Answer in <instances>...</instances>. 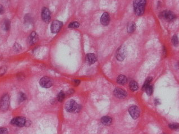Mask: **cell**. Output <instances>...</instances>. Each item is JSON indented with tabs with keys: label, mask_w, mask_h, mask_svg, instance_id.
Here are the masks:
<instances>
[{
	"label": "cell",
	"mask_w": 179,
	"mask_h": 134,
	"mask_svg": "<svg viewBox=\"0 0 179 134\" xmlns=\"http://www.w3.org/2000/svg\"><path fill=\"white\" fill-rule=\"evenodd\" d=\"M146 2V1H145V0H140V1H134V10L136 15L141 16L144 14Z\"/></svg>",
	"instance_id": "obj_1"
},
{
	"label": "cell",
	"mask_w": 179,
	"mask_h": 134,
	"mask_svg": "<svg viewBox=\"0 0 179 134\" xmlns=\"http://www.w3.org/2000/svg\"><path fill=\"white\" fill-rule=\"evenodd\" d=\"M65 109L69 112H79L81 108V105L78 104L74 100L68 101L65 104Z\"/></svg>",
	"instance_id": "obj_2"
},
{
	"label": "cell",
	"mask_w": 179,
	"mask_h": 134,
	"mask_svg": "<svg viewBox=\"0 0 179 134\" xmlns=\"http://www.w3.org/2000/svg\"><path fill=\"white\" fill-rule=\"evenodd\" d=\"M10 103L9 95L7 94H4L0 99V110L3 112L7 111L10 107Z\"/></svg>",
	"instance_id": "obj_3"
},
{
	"label": "cell",
	"mask_w": 179,
	"mask_h": 134,
	"mask_svg": "<svg viewBox=\"0 0 179 134\" xmlns=\"http://www.w3.org/2000/svg\"><path fill=\"white\" fill-rule=\"evenodd\" d=\"M26 121V119L23 117H16L11 120L10 124L15 126L22 127L25 126Z\"/></svg>",
	"instance_id": "obj_4"
},
{
	"label": "cell",
	"mask_w": 179,
	"mask_h": 134,
	"mask_svg": "<svg viewBox=\"0 0 179 134\" xmlns=\"http://www.w3.org/2000/svg\"><path fill=\"white\" fill-rule=\"evenodd\" d=\"M160 17L162 19L167 20V21H173L176 19V15L174 14L173 13L170 11H164L161 13L160 15Z\"/></svg>",
	"instance_id": "obj_5"
},
{
	"label": "cell",
	"mask_w": 179,
	"mask_h": 134,
	"mask_svg": "<svg viewBox=\"0 0 179 134\" xmlns=\"http://www.w3.org/2000/svg\"><path fill=\"white\" fill-rule=\"evenodd\" d=\"M63 26L62 22L59 20H54L51 25V31L52 33H59Z\"/></svg>",
	"instance_id": "obj_6"
},
{
	"label": "cell",
	"mask_w": 179,
	"mask_h": 134,
	"mask_svg": "<svg viewBox=\"0 0 179 134\" xmlns=\"http://www.w3.org/2000/svg\"><path fill=\"white\" fill-rule=\"evenodd\" d=\"M39 84L40 86L43 88H49L52 86L54 82H53L52 79L50 78L47 76H44L40 79L39 81Z\"/></svg>",
	"instance_id": "obj_7"
},
{
	"label": "cell",
	"mask_w": 179,
	"mask_h": 134,
	"mask_svg": "<svg viewBox=\"0 0 179 134\" xmlns=\"http://www.w3.org/2000/svg\"><path fill=\"white\" fill-rule=\"evenodd\" d=\"M41 17L42 20L43 21L48 23L50 22L51 19V12L49 10V9L47 7H43L41 13Z\"/></svg>",
	"instance_id": "obj_8"
},
{
	"label": "cell",
	"mask_w": 179,
	"mask_h": 134,
	"mask_svg": "<svg viewBox=\"0 0 179 134\" xmlns=\"http://www.w3.org/2000/svg\"><path fill=\"white\" fill-rule=\"evenodd\" d=\"M127 55V51L124 46H121L120 47L116 52V58L120 61H122L125 59V57Z\"/></svg>",
	"instance_id": "obj_9"
},
{
	"label": "cell",
	"mask_w": 179,
	"mask_h": 134,
	"mask_svg": "<svg viewBox=\"0 0 179 134\" xmlns=\"http://www.w3.org/2000/svg\"><path fill=\"white\" fill-rule=\"evenodd\" d=\"M129 112L130 116L134 120L137 119L139 117L140 113L139 108L137 106H135V105H133V106H131L129 108Z\"/></svg>",
	"instance_id": "obj_10"
},
{
	"label": "cell",
	"mask_w": 179,
	"mask_h": 134,
	"mask_svg": "<svg viewBox=\"0 0 179 134\" xmlns=\"http://www.w3.org/2000/svg\"><path fill=\"white\" fill-rule=\"evenodd\" d=\"M113 94L116 98L119 99H124L127 96V92L124 90V89L120 88H116L114 90Z\"/></svg>",
	"instance_id": "obj_11"
},
{
	"label": "cell",
	"mask_w": 179,
	"mask_h": 134,
	"mask_svg": "<svg viewBox=\"0 0 179 134\" xmlns=\"http://www.w3.org/2000/svg\"><path fill=\"white\" fill-rule=\"evenodd\" d=\"M38 35L35 31H33L28 38V43L29 45H33L38 42Z\"/></svg>",
	"instance_id": "obj_12"
},
{
	"label": "cell",
	"mask_w": 179,
	"mask_h": 134,
	"mask_svg": "<svg viewBox=\"0 0 179 134\" xmlns=\"http://www.w3.org/2000/svg\"><path fill=\"white\" fill-rule=\"evenodd\" d=\"M97 60L96 56L92 53H89L85 57V62L88 65H92Z\"/></svg>",
	"instance_id": "obj_13"
},
{
	"label": "cell",
	"mask_w": 179,
	"mask_h": 134,
	"mask_svg": "<svg viewBox=\"0 0 179 134\" xmlns=\"http://www.w3.org/2000/svg\"><path fill=\"white\" fill-rule=\"evenodd\" d=\"M109 22H110V17L108 13L105 12L104 13L101 18V23L102 25L104 26L108 25Z\"/></svg>",
	"instance_id": "obj_14"
},
{
	"label": "cell",
	"mask_w": 179,
	"mask_h": 134,
	"mask_svg": "<svg viewBox=\"0 0 179 134\" xmlns=\"http://www.w3.org/2000/svg\"><path fill=\"white\" fill-rule=\"evenodd\" d=\"M112 120L111 118L110 117L107 116H104L101 119L102 124L104 125H105V126L110 125L112 123Z\"/></svg>",
	"instance_id": "obj_15"
},
{
	"label": "cell",
	"mask_w": 179,
	"mask_h": 134,
	"mask_svg": "<svg viewBox=\"0 0 179 134\" xmlns=\"http://www.w3.org/2000/svg\"><path fill=\"white\" fill-rule=\"evenodd\" d=\"M136 29V24L133 22H130L127 26V30L129 33H132Z\"/></svg>",
	"instance_id": "obj_16"
},
{
	"label": "cell",
	"mask_w": 179,
	"mask_h": 134,
	"mask_svg": "<svg viewBox=\"0 0 179 134\" xmlns=\"http://www.w3.org/2000/svg\"><path fill=\"white\" fill-rule=\"evenodd\" d=\"M128 79L127 78V77L124 75H119L117 79V83H119L121 85H124L127 83Z\"/></svg>",
	"instance_id": "obj_17"
},
{
	"label": "cell",
	"mask_w": 179,
	"mask_h": 134,
	"mask_svg": "<svg viewBox=\"0 0 179 134\" xmlns=\"http://www.w3.org/2000/svg\"><path fill=\"white\" fill-rule=\"evenodd\" d=\"M10 25L11 23L10 20L8 19H6L4 20L2 23V29L5 31H8L10 29Z\"/></svg>",
	"instance_id": "obj_18"
},
{
	"label": "cell",
	"mask_w": 179,
	"mask_h": 134,
	"mask_svg": "<svg viewBox=\"0 0 179 134\" xmlns=\"http://www.w3.org/2000/svg\"><path fill=\"white\" fill-rule=\"evenodd\" d=\"M129 88L132 92H135L138 90V83L135 82V81H131V82L129 84Z\"/></svg>",
	"instance_id": "obj_19"
},
{
	"label": "cell",
	"mask_w": 179,
	"mask_h": 134,
	"mask_svg": "<svg viewBox=\"0 0 179 134\" xmlns=\"http://www.w3.org/2000/svg\"><path fill=\"white\" fill-rule=\"evenodd\" d=\"M27 99L26 95L23 93H20L18 96V101L19 103H22L23 101H25Z\"/></svg>",
	"instance_id": "obj_20"
},
{
	"label": "cell",
	"mask_w": 179,
	"mask_h": 134,
	"mask_svg": "<svg viewBox=\"0 0 179 134\" xmlns=\"http://www.w3.org/2000/svg\"><path fill=\"white\" fill-rule=\"evenodd\" d=\"M145 90L146 93V94H147L148 95H152V94L153 93V88L152 86L151 85H149L148 86L146 87L145 89Z\"/></svg>",
	"instance_id": "obj_21"
},
{
	"label": "cell",
	"mask_w": 179,
	"mask_h": 134,
	"mask_svg": "<svg viewBox=\"0 0 179 134\" xmlns=\"http://www.w3.org/2000/svg\"><path fill=\"white\" fill-rule=\"evenodd\" d=\"M65 94L64 92L63 91H61L57 95V99L59 101H60V102H62L65 98Z\"/></svg>",
	"instance_id": "obj_22"
},
{
	"label": "cell",
	"mask_w": 179,
	"mask_h": 134,
	"mask_svg": "<svg viewBox=\"0 0 179 134\" xmlns=\"http://www.w3.org/2000/svg\"><path fill=\"white\" fill-rule=\"evenodd\" d=\"M152 78H148L147 79L145 80V82L143 85V87H142V90H145V88L147 87L148 85H150V82H152Z\"/></svg>",
	"instance_id": "obj_23"
},
{
	"label": "cell",
	"mask_w": 179,
	"mask_h": 134,
	"mask_svg": "<svg viewBox=\"0 0 179 134\" xmlns=\"http://www.w3.org/2000/svg\"><path fill=\"white\" fill-rule=\"evenodd\" d=\"M79 25H80V24L78 22H74L70 23L68 27L69 28H79Z\"/></svg>",
	"instance_id": "obj_24"
},
{
	"label": "cell",
	"mask_w": 179,
	"mask_h": 134,
	"mask_svg": "<svg viewBox=\"0 0 179 134\" xmlns=\"http://www.w3.org/2000/svg\"><path fill=\"white\" fill-rule=\"evenodd\" d=\"M6 71H7V67L6 66H2L0 67V76L5 74Z\"/></svg>",
	"instance_id": "obj_25"
},
{
	"label": "cell",
	"mask_w": 179,
	"mask_h": 134,
	"mask_svg": "<svg viewBox=\"0 0 179 134\" xmlns=\"http://www.w3.org/2000/svg\"><path fill=\"white\" fill-rule=\"evenodd\" d=\"M172 43L173 44L174 46H177L178 41V38L176 35H174L173 36L172 39Z\"/></svg>",
	"instance_id": "obj_26"
},
{
	"label": "cell",
	"mask_w": 179,
	"mask_h": 134,
	"mask_svg": "<svg viewBox=\"0 0 179 134\" xmlns=\"http://www.w3.org/2000/svg\"><path fill=\"white\" fill-rule=\"evenodd\" d=\"M169 127L172 130H177L178 128V125L177 124H172L169 125Z\"/></svg>",
	"instance_id": "obj_27"
},
{
	"label": "cell",
	"mask_w": 179,
	"mask_h": 134,
	"mask_svg": "<svg viewBox=\"0 0 179 134\" xmlns=\"http://www.w3.org/2000/svg\"><path fill=\"white\" fill-rule=\"evenodd\" d=\"M14 48L15 51H19L22 49V47L20 46V44L18 43H15L14 46Z\"/></svg>",
	"instance_id": "obj_28"
},
{
	"label": "cell",
	"mask_w": 179,
	"mask_h": 134,
	"mask_svg": "<svg viewBox=\"0 0 179 134\" xmlns=\"http://www.w3.org/2000/svg\"><path fill=\"white\" fill-rule=\"evenodd\" d=\"M0 134H8V130L6 128H0Z\"/></svg>",
	"instance_id": "obj_29"
},
{
	"label": "cell",
	"mask_w": 179,
	"mask_h": 134,
	"mask_svg": "<svg viewBox=\"0 0 179 134\" xmlns=\"http://www.w3.org/2000/svg\"><path fill=\"white\" fill-rule=\"evenodd\" d=\"M18 79L19 80H23L25 78V76H24V75L22 73H20V74L17 76Z\"/></svg>",
	"instance_id": "obj_30"
},
{
	"label": "cell",
	"mask_w": 179,
	"mask_h": 134,
	"mask_svg": "<svg viewBox=\"0 0 179 134\" xmlns=\"http://www.w3.org/2000/svg\"><path fill=\"white\" fill-rule=\"evenodd\" d=\"M4 13V8L2 5L0 4V15L3 14Z\"/></svg>",
	"instance_id": "obj_31"
},
{
	"label": "cell",
	"mask_w": 179,
	"mask_h": 134,
	"mask_svg": "<svg viewBox=\"0 0 179 134\" xmlns=\"http://www.w3.org/2000/svg\"><path fill=\"white\" fill-rule=\"evenodd\" d=\"M74 83L75 84V85H76V86H78V85H79L80 83V81L78 79H75L74 80Z\"/></svg>",
	"instance_id": "obj_32"
},
{
	"label": "cell",
	"mask_w": 179,
	"mask_h": 134,
	"mask_svg": "<svg viewBox=\"0 0 179 134\" xmlns=\"http://www.w3.org/2000/svg\"><path fill=\"white\" fill-rule=\"evenodd\" d=\"M158 101H159V100H158V99H156V100H155L156 104H158V103H159V102H158Z\"/></svg>",
	"instance_id": "obj_33"
}]
</instances>
